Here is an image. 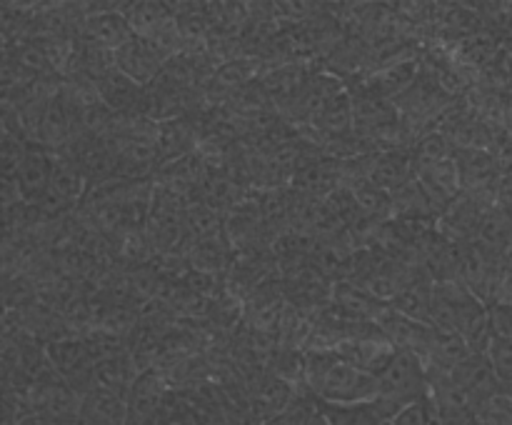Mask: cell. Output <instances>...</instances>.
<instances>
[{"label":"cell","instance_id":"52a82bcc","mask_svg":"<svg viewBox=\"0 0 512 425\" xmlns=\"http://www.w3.org/2000/svg\"><path fill=\"white\" fill-rule=\"evenodd\" d=\"M80 425H128V403L123 395L93 388L83 395L78 413Z\"/></svg>","mask_w":512,"mask_h":425},{"label":"cell","instance_id":"8fae6325","mask_svg":"<svg viewBox=\"0 0 512 425\" xmlns=\"http://www.w3.org/2000/svg\"><path fill=\"white\" fill-rule=\"evenodd\" d=\"M488 358H490V363H493L495 373L500 375V380H503V383L510 388L512 385V340L495 335L493 343H490V348H488Z\"/></svg>","mask_w":512,"mask_h":425},{"label":"cell","instance_id":"30bf717a","mask_svg":"<svg viewBox=\"0 0 512 425\" xmlns=\"http://www.w3.org/2000/svg\"><path fill=\"white\" fill-rule=\"evenodd\" d=\"M478 420L483 425H512V395L500 393L485 400L478 408Z\"/></svg>","mask_w":512,"mask_h":425},{"label":"cell","instance_id":"6da1fadb","mask_svg":"<svg viewBox=\"0 0 512 425\" xmlns=\"http://www.w3.org/2000/svg\"><path fill=\"white\" fill-rule=\"evenodd\" d=\"M305 390L323 403H370L378 393V375L355 368L338 350L303 348Z\"/></svg>","mask_w":512,"mask_h":425},{"label":"cell","instance_id":"3957f363","mask_svg":"<svg viewBox=\"0 0 512 425\" xmlns=\"http://www.w3.org/2000/svg\"><path fill=\"white\" fill-rule=\"evenodd\" d=\"M125 403H128V425H158L168 403V383L163 373L145 368L130 385Z\"/></svg>","mask_w":512,"mask_h":425},{"label":"cell","instance_id":"7c38bea8","mask_svg":"<svg viewBox=\"0 0 512 425\" xmlns=\"http://www.w3.org/2000/svg\"><path fill=\"white\" fill-rule=\"evenodd\" d=\"M383 425H395V423H393V420H385V423H383Z\"/></svg>","mask_w":512,"mask_h":425},{"label":"cell","instance_id":"8992f818","mask_svg":"<svg viewBox=\"0 0 512 425\" xmlns=\"http://www.w3.org/2000/svg\"><path fill=\"white\" fill-rule=\"evenodd\" d=\"M78 35L108 53H115L135 38L123 10H98V13L83 15Z\"/></svg>","mask_w":512,"mask_h":425},{"label":"cell","instance_id":"4fadbf2b","mask_svg":"<svg viewBox=\"0 0 512 425\" xmlns=\"http://www.w3.org/2000/svg\"><path fill=\"white\" fill-rule=\"evenodd\" d=\"M508 393H510V395H512V385H510V388H508Z\"/></svg>","mask_w":512,"mask_h":425},{"label":"cell","instance_id":"5b68a950","mask_svg":"<svg viewBox=\"0 0 512 425\" xmlns=\"http://www.w3.org/2000/svg\"><path fill=\"white\" fill-rule=\"evenodd\" d=\"M55 160H58V153H53V150L40 148V145H28V150H25L23 160H20L18 170L13 175L25 205L38 203L45 195V190L50 188Z\"/></svg>","mask_w":512,"mask_h":425},{"label":"cell","instance_id":"7a4b0ae2","mask_svg":"<svg viewBox=\"0 0 512 425\" xmlns=\"http://www.w3.org/2000/svg\"><path fill=\"white\" fill-rule=\"evenodd\" d=\"M430 395L428 365L413 350H395L390 363L378 373V393L370 403L385 420Z\"/></svg>","mask_w":512,"mask_h":425},{"label":"cell","instance_id":"ba28073f","mask_svg":"<svg viewBox=\"0 0 512 425\" xmlns=\"http://www.w3.org/2000/svg\"><path fill=\"white\" fill-rule=\"evenodd\" d=\"M320 413L328 425H383L385 418L373 403H323L318 400Z\"/></svg>","mask_w":512,"mask_h":425},{"label":"cell","instance_id":"277c9868","mask_svg":"<svg viewBox=\"0 0 512 425\" xmlns=\"http://www.w3.org/2000/svg\"><path fill=\"white\" fill-rule=\"evenodd\" d=\"M170 58L173 55L165 53L160 45L145 38H133L128 45H123V48L113 53L115 68L128 75L130 80H135L138 85H143V88H148V85H153L158 80V75L163 73L165 63Z\"/></svg>","mask_w":512,"mask_h":425},{"label":"cell","instance_id":"9c48e42d","mask_svg":"<svg viewBox=\"0 0 512 425\" xmlns=\"http://www.w3.org/2000/svg\"><path fill=\"white\" fill-rule=\"evenodd\" d=\"M395 425H445L443 413H440L438 403L433 400V395L418 400V403L408 405L405 410H400L393 418Z\"/></svg>","mask_w":512,"mask_h":425}]
</instances>
